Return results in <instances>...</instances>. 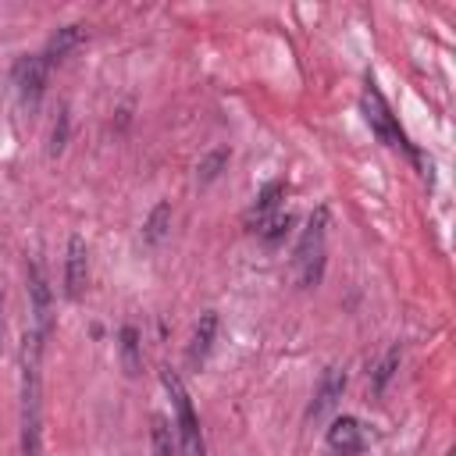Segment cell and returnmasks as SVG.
<instances>
[{
  "mask_svg": "<svg viewBox=\"0 0 456 456\" xmlns=\"http://www.w3.org/2000/svg\"><path fill=\"white\" fill-rule=\"evenodd\" d=\"M39 356H43V338L36 331H28L25 335V353H21V452L25 456H39V445H43Z\"/></svg>",
  "mask_w": 456,
  "mask_h": 456,
  "instance_id": "obj_1",
  "label": "cell"
},
{
  "mask_svg": "<svg viewBox=\"0 0 456 456\" xmlns=\"http://www.w3.org/2000/svg\"><path fill=\"white\" fill-rule=\"evenodd\" d=\"M160 381L171 395V406H175V435H178V452L182 456H207V438H203V428H200V417L192 410V399L182 385V378L164 367L160 370Z\"/></svg>",
  "mask_w": 456,
  "mask_h": 456,
  "instance_id": "obj_2",
  "label": "cell"
},
{
  "mask_svg": "<svg viewBox=\"0 0 456 456\" xmlns=\"http://www.w3.org/2000/svg\"><path fill=\"white\" fill-rule=\"evenodd\" d=\"M324 235H328V210L317 207L296 242V271H299V281L303 285H317L321 281V271H324Z\"/></svg>",
  "mask_w": 456,
  "mask_h": 456,
  "instance_id": "obj_3",
  "label": "cell"
},
{
  "mask_svg": "<svg viewBox=\"0 0 456 456\" xmlns=\"http://www.w3.org/2000/svg\"><path fill=\"white\" fill-rule=\"evenodd\" d=\"M28 274V303H32V331L39 338L50 335V324H53V296H50V285H46V274L36 260H28L25 267Z\"/></svg>",
  "mask_w": 456,
  "mask_h": 456,
  "instance_id": "obj_4",
  "label": "cell"
},
{
  "mask_svg": "<svg viewBox=\"0 0 456 456\" xmlns=\"http://www.w3.org/2000/svg\"><path fill=\"white\" fill-rule=\"evenodd\" d=\"M46 75H50V64L43 61V53H21L14 61V89H18L21 103H36L43 96Z\"/></svg>",
  "mask_w": 456,
  "mask_h": 456,
  "instance_id": "obj_5",
  "label": "cell"
},
{
  "mask_svg": "<svg viewBox=\"0 0 456 456\" xmlns=\"http://www.w3.org/2000/svg\"><path fill=\"white\" fill-rule=\"evenodd\" d=\"M363 110H367V125H370L388 146H399V142H403V128L395 125V118H392L385 96L374 89V82H367V89H363Z\"/></svg>",
  "mask_w": 456,
  "mask_h": 456,
  "instance_id": "obj_6",
  "label": "cell"
},
{
  "mask_svg": "<svg viewBox=\"0 0 456 456\" xmlns=\"http://www.w3.org/2000/svg\"><path fill=\"white\" fill-rule=\"evenodd\" d=\"M363 445H367V435H363V424L356 417L331 420V428H328V449L335 456H356Z\"/></svg>",
  "mask_w": 456,
  "mask_h": 456,
  "instance_id": "obj_7",
  "label": "cell"
},
{
  "mask_svg": "<svg viewBox=\"0 0 456 456\" xmlns=\"http://www.w3.org/2000/svg\"><path fill=\"white\" fill-rule=\"evenodd\" d=\"M346 367H338V363H331L324 374H321V381H317V392H314V399H310V417H321V413H328L338 399H342V392H346Z\"/></svg>",
  "mask_w": 456,
  "mask_h": 456,
  "instance_id": "obj_8",
  "label": "cell"
},
{
  "mask_svg": "<svg viewBox=\"0 0 456 456\" xmlns=\"http://www.w3.org/2000/svg\"><path fill=\"white\" fill-rule=\"evenodd\" d=\"M89 278V249L78 235L68 239V256H64V292L75 299L82 296V285Z\"/></svg>",
  "mask_w": 456,
  "mask_h": 456,
  "instance_id": "obj_9",
  "label": "cell"
},
{
  "mask_svg": "<svg viewBox=\"0 0 456 456\" xmlns=\"http://www.w3.org/2000/svg\"><path fill=\"white\" fill-rule=\"evenodd\" d=\"M82 39H86V25H78V21H75V25H61V28H57V32L46 39L43 61L53 68V64H57V61H64V57H68V53H71V50H75Z\"/></svg>",
  "mask_w": 456,
  "mask_h": 456,
  "instance_id": "obj_10",
  "label": "cell"
},
{
  "mask_svg": "<svg viewBox=\"0 0 456 456\" xmlns=\"http://www.w3.org/2000/svg\"><path fill=\"white\" fill-rule=\"evenodd\" d=\"M214 338H217V314L207 310V314H200L196 331H192V342H189V363H192V367H200V363L210 356Z\"/></svg>",
  "mask_w": 456,
  "mask_h": 456,
  "instance_id": "obj_11",
  "label": "cell"
},
{
  "mask_svg": "<svg viewBox=\"0 0 456 456\" xmlns=\"http://www.w3.org/2000/svg\"><path fill=\"white\" fill-rule=\"evenodd\" d=\"M150 445H153V456H182L178 452V442L171 435V424L160 413L150 417Z\"/></svg>",
  "mask_w": 456,
  "mask_h": 456,
  "instance_id": "obj_12",
  "label": "cell"
},
{
  "mask_svg": "<svg viewBox=\"0 0 456 456\" xmlns=\"http://www.w3.org/2000/svg\"><path fill=\"white\" fill-rule=\"evenodd\" d=\"M285 196V182L281 178H274V182H267L264 185V192L256 196V203H253V210H249V221L256 217V224L264 221V217H271L274 210H278V200Z\"/></svg>",
  "mask_w": 456,
  "mask_h": 456,
  "instance_id": "obj_13",
  "label": "cell"
},
{
  "mask_svg": "<svg viewBox=\"0 0 456 456\" xmlns=\"http://www.w3.org/2000/svg\"><path fill=\"white\" fill-rule=\"evenodd\" d=\"M167 228H171V203H167V200H160V203L150 210V217H146L142 239H146L150 246H157V242L167 235Z\"/></svg>",
  "mask_w": 456,
  "mask_h": 456,
  "instance_id": "obj_14",
  "label": "cell"
},
{
  "mask_svg": "<svg viewBox=\"0 0 456 456\" xmlns=\"http://www.w3.org/2000/svg\"><path fill=\"white\" fill-rule=\"evenodd\" d=\"M121 363H125V374H139V367H142V346H139V331L132 324L121 328Z\"/></svg>",
  "mask_w": 456,
  "mask_h": 456,
  "instance_id": "obj_15",
  "label": "cell"
},
{
  "mask_svg": "<svg viewBox=\"0 0 456 456\" xmlns=\"http://www.w3.org/2000/svg\"><path fill=\"white\" fill-rule=\"evenodd\" d=\"M228 157H232V153H228V146H217V150H210V153H207V157L196 164V182H200V185L214 182V178L221 175V167L228 164Z\"/></svg>",
  "mask_w": 456,
  "mask_h": 456,
  "instance_id": "obj_16",
  "label": "cell"
},
{
  "mask_svg": "<svg viewBox=\"0 0 456 456\" xmlns=\"http://www.w3.org/2000/svg\"><path fill=\"white\" fill-rule=\"evenodd\" d=\"M395 367H399V349L392 346V349L381 356V363L374 367V374H370V385H374V392H385V385H388V378L395 374Z\"/></svg>",
  "mask_w": 456,
  "mask_h": 456,
  "instance_id": "obj_17",
  "label": "cell"
},
{
  "mask_svg": "<svg viewBox=\"0 0 456 456\" xmlns=\"http://www.w3.org/2000/svg\"><path fill=\"white\" fill-rule=\"evenodd\" d=\"M289 224H292V217H289L285 210H274L271 217H264V221H260V228H256V232H260L267 242H278V239L285 235V228H289Z\"/></svg>",
  "mask_w": 456,
  "mask_h": 456,
  "instance_id": "obj_18",
  "label": "cell"
},
{
  "mask_svg": "<svg viewBox=\"0 0 456 456\" xmlns=\"http://www.w3.org/2000/svg\"><path fill=\"white\" fill-rule=\"evenodd\" d=\"M64 139H68V110H61V118H57V125H53L50 153H61V150H64Z\"/></svg>",
  "mask_w": 456,
  "mask_h": 456,
  "instance_id": "obj_19",
  "label": "cell"
},
{
  "mask_svg": "<svg viewBox=\"0 0 456 456\" xmlns=\"http://www.w3.org/2000/svg\"><path fill=\"white\" fill-rule=\"evenodd\" d=\"M0 335H4V324H0Z\"/></svg>",
  "mask_w": 456,
  "mask_h": 456,
  "instance_id": "obj_20",
  "label": "cell"
}]
</instances>
